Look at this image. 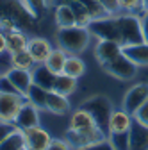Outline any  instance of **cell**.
<instances>
[{
  "mask_svg": "<svg viewBox=\"0 0 148 150\" xmlns=\"http://www.w3.org/2000/svg\"><path fill=\"white\" fill-rule=\"evenodd\" d=\"M89 41H91V32L87 27L71 25V27H63L57 30L59 48H63L68 55L82 54L89 47Z\"/></svg>",
  "mask_w": 148,
  "mask_h": 150,
  "instance_id": "obj_1",
  "label": "cell"
},
{
  "mask_svg": "<svg viewBox=\"0 0 148 150\" xmlns=\"http://www.w3.org/2000/svg\"><path fill=\"white\" fill-rule=\"evenodd\" d=\"M80 107H84L91 116H93L97 127H100L105 134H109V118H111V112H113V104L111 100L104 95H95L87 100H84L80 104Z\"/></svg>",
  "mask_w": 148,
  "mask_h": 150,
  "instance_id": "obj_2",
  "label": "cell"
},
{
  "mask_svg": "<svg viewBox=\"0 0 148 150\" xmlns=\"http://www.w3.org/2000/svg\"><path fill=\"white\" fill-rule=\"evenodd\" d=\"M116 23L120 29V36H121V45L128 47V45H137L143 43V32H141V22L139 18L134 14H121L116 18Z\"/></svg>",
  "mask_w": 148,
  "mask_h": 150,
  "instance_id": "obj_3",
  "label": "cell"
},
{
  "mask_svg": "<svg viewBox=\"0 0 148 150\" xmlns=\"http://www.w3.org/2000/svg\"><path fill=\"white\" fill-rule=\"evenodd\" d=\"M64 139L71 145L73 150L77 148H86V146H91V145H97L100 141H105L107 139V134L100 127H89V129H84V130H68Z\"/></svg>",
  "mask_w": 148,
  "mask_h": 150,
  "instance_id": "obj_4",
  "label": "cell"
},
{
  "mask_svg": "<svg viewBox=\"0 0 148 150\" xmlns=\"http://www.w3.org/2000/svg\"><path fill=\"white\" fill-rule=\"evenodd\" d=\"M87 29H89L91 36H97L98 40H109V41H116L121 45V36H120L116 18L105 16V18H98V20H91Z\"/></svg>",
  "mask_w": 148,
  "mask_h": 150,
  "instance_id": "obj_5",
  "label": "cell"
},
{
  "mask_svg": "<svg viewBox=\"0 0 148 150\" xmlns=\"http://www.w3.org/2000/svg\"><path fill=\"white\" fill-rule=\"evenodd\" d=\"M102 66L109 75H113V77H116L120 81H130L137 73V66L128 59L123 52L118 55V57H114L113 61H109V63H105Z\"/></svg>",
  "mask_w": 148,
  "mask_h": 150,
  "instance_id": "obj_6",
  "label": "cell"
},
{
  "mask_svg": "<svg viewBox=\"0 0 148 150\" xmlns=\"http://www.w3.org/2000/svg\"><path fill=\"white\" fill-rule=\"evenodd\" d=\"M25 100L20 93H0V122H14Z\"/></svg>",
  "mask_w": 148,
  "mask_h": 150,
  "instance_id": "obj_7",
  "label": "cell"
},
{
  "mask_svg": "<svg viewBox=\"0 0 148 150\" xmlns=\"http://www.w3.org/2000/svg\"><path fill=\"white\" fill-rule=\"evenodd\" d=\"M146 100H148V84H136L125 93L123 102H121V109L132 116Z\"/></svg>",
  "mask_w": 148,
  "mask_h": 150,
  "instance_id": "obj_8",
  "label": "cell"
},
{
  "mask_svg": "<svg viewBox=\"0 0 148 150\" xmlns=\"http://www.w3.org/2000/svg\"><path fill=\"white\" fill-rule=\"evenodd\" d=\"M6 77L11 81L13 88L23 95L27 98L30 88L34 86V81H32V70H22V68H9L6 71Z\"/></svg>",
  "mask_w": 148,
  "mask_h": 150,
  "instance_id": "obj_9",
  "label": "cell"
},
{
  "mask_svg": "<svg viewBox=\"0 0 148 150\" xmlns=\"http://www.w3.org/2000/svg\"><path fill=\"white\" fill-rule=\"evenodd\" d=\"M20 130H27V129H32V127H38L39 125V109L36 107L32 102L25 100L23 105L20 107L18 115L13 122Z\"/></svg>",
  "mask_w": 148,
  "mask_h": 150,
  "instance_id": "obj_10",
  "label": "cell"
},
{
  "mask_svg": "<svg viewBox=\"0 0 148 150\" xmlns=\"http://www.w3.org/2000/svg\"><path fill=\"white\" fill-rule=\"evenodd\" d=\"M23 136H25V150H47L52 141L50 134L39 125L23 130Z\"/></svg>",
  "mask_w": 148,
  "mask_h": 150,
  "instance_id": "obj_11",
  "label": "cell"
},
{
  "mask_svg": "<svg viewBox=\"0 0 148 150\" xmlns=\"http://www.w3.org/2000/svg\"><path fill=\"white\" fill-rule=\"evenodd\" d=\"M128 141H130V150H148V127L132 118L128 129Z\"/></svg>",
  "mask_w": 148,
  "mask_h": 150,
  "instance_id": "obj_12",
  "label": "cell"
},
{
  "mask_svg": "<svg viewBox=\"0 0 148 150\" xmlns=\"http://www.w3.org/2000/svg\"><path fill=\"white\" fill-rule=\"evenodd\" d=\"M27 50L32 55L36 64H43L47 61V57H48V54L52 52V45L48 43V40H45V38L34 36V38H29Z\"/></svg>",
  "mask_w": 148,
  "mask_h": 150,
  "instance_id": "obj_13",
  "label": "cell"
},
{
  "mask_svg": "<svg viewBox=\"0 0 148 150\" xmlns=\"http://www.w3.org/2000/svg\"><path fill=\"white\" fill-rule=\"evenodd\" d=\"M123 47L116 41H109V40H98L97 47H95V57L105 64L109 61H113L114 57H118V55L121 54Z\"/></svg>",
  "mask_w": 148,
  "mask_h": 150,
  "instance_id": "obj_14",
  "label": "cell"
},
{
  "mask_svg": "<svg viewBox=\"0 0 148 150\" xmlns=\"http://www.w3.org/2000/svg\"><path fill=\"white\" fill-rule=\"evenodd\" d=\"M47 111L52 112V115H57V116L68 115L70 112L68 97L59 95V93H55V91H48V95H47Z\"/></svg>",
  "mask_w": 148,
  "mask_h": 150,
  "instance_id": "obj_15",
  "label": "cell"
},
{
  "mask_svg": "<svg viewBox=\"0 0 148 150\" xmlns=\"http://www.w3.org/2000/svg\"><path fill=\"white\" fill-rule=\"evenodd\" d=\"M95 120L84 107H79L71 112L70 116V123H68V130H84L89 127H95Z\"/></svg>",
  "mask_w": 148,
  "mask_h": 150,
  "instance_id": "obj_16",
  "label": "cell"
},
{
  "mask_svg": "<svg viewBox=\"0 0 148 150\" xmlns=\"http://www.w3.org/2000/svg\"><path fill=\"white\" fill-rule=\"evenodd\" d=\"M128 59L136 66H148V43H137V45H128L121 50Z\"/></svg>",
  "mask_w": 148,
  "mask_h": 150,
  "instance_id": "obj_17",
  "label": "cell"
},
{
  "mask_svg": "<svg viewBox=\"0 0 148 150\" xmlns=\"http://www.w3.org/2000/svg\"><path fill=\"white\" fill-rule=\"evenodd\" d=\"M130 123H132V116L123 109H116L111 112L109 118V132H125V130L130 129Z\"/></svg>",
  "mask_w": 148,
  "mask_h": 150,
  "instance_id": "obj_18",
  "label": "cell"
},
{
  "mask_svg": "<svg viewBox=\"0 0 148 150\" xmlns=\"http://www.w3.org/2000/svg\"><path fill=\"white\" fill-rule=\"evenodd\" d=\"M32 81L36 86H39L47 91H52L54 88V81H55V75L45 66V64H39V66H34L32 68Z\"/></svg>",
  "mask_w": 148,
  "mask_h": 150,
  "instance_id": "obj_19",
  "label": "cell"
},
{
  "mask_svg": "<svg viewBox=\"0 0 148 150\" xmlns=\"http://www.w3.org/2000/svg\"><path fill=\"white\" fill-rule=\"evenodd\" d=\"M68 54L63 48H52V52L48 54L47 61L43 63L54 75H61L64 71V63H66Z\"/></svg>",
  "mask_w": 148,
  "mask_h": 150,
  "instance_id": "obj_20",
  "label": "cell"
},
{
  "mask_svg": "<svg viewBox=\"0 0 148 150\" xmlns=\"http://www.w3.org/2000/svg\"><path fill=\"white\" fill-rule=\"evenodd\" d=\"M55 23H57L59 29L77 25L75 13H73L71 6H70L68 2H63V4H59L57 7H55Z\"/></svg>",
  "mask_w": 148,
  "mask_h": 150,
  "instance_id": "obj_21",
  "label": "cell"
},
{
  "mask_svg": "<svg viewBox=\"0 0 148 150\" xmlns=\"http://www.w3.org/2000/svg\"><path fill=\"white\" fill-rule=\"evenodd\" d=\"M6 40H7V52H18V50H25L27 43H29V38L20 30V29H11L6 30Z\"/></svg>",
  "mask_w": 148,
  "mask_h": 150,
  "instance_id": "obj_22",
  "label": "cell"
},
{
  "mask_svg": "<svg viewBox=\"0 0 148 150\" xmlns=\"http://www.w3.org/2000/svg\"><path fill=\"white\" fill-rule=\"evenodd\" d=\"M75 89H77V79L68 77V75H64V73L55 75L52 91L59 93V95H64V97H70L71 93H75Z\"/></svg>",
  "mask_w": 148,
  "mask_h": 150,
  "instance_id": "obj_23",
  "label": "cell"
},
{
  "mask_svg": "<svg viewBox=\"0 0 148 150\" xmlns=\"http://www.w3.org/2000/svg\"><path fill=\"white\" fill-rule=\"evenodd\" d=\"M86 71V63L79 57V55H68L66 57V63H64V75L68 77H73V79H80Z\"/></svg>",
  "mask_w": 148,
  "mask_h": 150,
  "instance_id": "obj_24",
  "label": "cell"
},
{
  "mask_svg": "<svg viewBox=\"0 0 148 150\" xmlns=\"http://www.w3.org/2000/svg\"><path fill=\"white\" fill-rule=\"evenodd\" d=\"M25 148V136L23 130L16 129L0 143V150H23Z\"/></svg>",
  "mask_w": 148,
  "mask_h": 150,
  "instance_id": "obj_25",
  "label": "cell"
},
{
  "mask_svg": "<svg viewBox=\"0 0 148 150\" xmlns=\"http://www.w3.org/2000/svg\"><path fill=\"white\" fill-rule=\"evenodd\" d=\"M11 64L13 68H22V70H32L36 66L32 55L29 54V50H18V52H13L11 54Z\"/></svg>",
  "mask_w": 148,
  "mask_h": 150,
  "instance_id": "obj_26",
  "label": "cell"
},
{
  "mask_svg": "<svg viewBox=\"0 0 148 150\" xmlns=\"http://www.w3.org/2000/svg\"><path fill=\"white\" fill-rule=\"evenodd\" d=\"M64 2H68L73 9V13H75V20H77V25L80 27H87L91 23V20H93V16L89 14V11L84 7V4H80L79 0H64Z\"/></svg>",
  "mask_w": 148,
  "mask_h": 150,
  "instance_id": "obj_27",
  "label": "cell"
},
{
  "mask_svg": "<svg viewBox=\"0 0 148 150\" xmlns=\"http://www.w3.org/2000/svg\"><path fill=\"white\" fill-rule=\"evenodd\" d=\"M47 95H48V91L47 89H43V88H39V86H32L30 88V91H29V95H27V100L29 102H32L38 109H45L47 111Z\"/></svg>",
  "mask_w": 148,
  "mask_h": 150,
  "instance_id": "obj_28",
  "label": "cell"
},
{
  "mask_svg": "<svg viewBox=\"0 0 148 150\" xmlns=\"http://www.w3.org/2000/svg\"><path fill=\"white\" fill-rule=\"evenodd\" d=\"M107 141L114 150H130V141H128V130L125 132H109Z\"/></svg>",
  "mask_w": 148,
  "mask_h": 150,
  "instance_id": "obj_29",
  "label": "cell"
},
{
  "mask_svg": "<svg viewBox=\"0 0 148 150\" xmlns=\"http://www.w3.org/2000/svg\"><path fill=\"white\" fill-rule=\"evenodd\" d=\"M20 2L25 6V9L38 20L41 18L47 11V0H20Z\"/></svg>",
  "mask_w": 148,
  "mask_h": 150,
  "instance_id": "obj_30",
  "label": "cell"
},
{
  "mask_svg": "<svg viewBox=\"0 0 148 150\" xmlns=\"http://www.w3.org/2000/svg\"><path fill=\"white\" fill-rule=\"evenodd\" d=\"M116 6H118V9H121V11L132 13V11L141 9V0H116Z\"/></svg>",
  "mask_w": 148,
  "mask_h": 150,
  "instance_id": "obj_31",
  "label": "cell"
},
{
  "mask_svg": "<svg viewBox=\"0 0 148 150\" xmlns=\"http://www.w3.org/2000/svg\"><path fill=\"white\" fill-rule=\"evenodd\" d=\"M132 118L134 120H137L139 123H143V125H146L148 127V100L134 112V115H132Z\"/></svg>",
  "mask_w": 148,
  "mask_h": 150,
  "instance_id": "obj_32",
  "label": "cell"
},
{
  "mask_svg": "<svg viewBox=\"0 0 148 150\" xmlns=\"http://www.w3.org/2000/svg\"><path fill=\"white\" fill-rule=\"evenodd\" d=\"M18 127L13 123V122H0V143H2L13 130H16Z\"/></svg>",
  "mask_w": 148,
  "mask_h": 150,
  "instance_id": "obj_33",
  "label": "cell"
},
{
  "mask_svg": "<svg viewBox=\"0 0 148 150\" xmlns=\"http://www.w3.org/2000/svg\"><path fill=\"white\" fill-rule=\"evenodd\" d=\"M47 150H73L66 139H52Z\"/></svg>",
  "mask_w": 148,
  "mask_h": 150,
  "instance_id": "obj_34",
  "label": "cell"
},
{
  "mask_svg": "<svg viewBox=\"0 0 148 150\" xmlns=\"http://www.w3.org/2000/svg\"><path fill=\"white\" fill-rule=\"evenodd\" d=\"M139 22H141V32H143V40L144 43H148V9L143 11L141 18H139Z\"/></svg>",
  "mask_w": 148,
  "mask_h": 150,
  "instance_id": "obj_35",
  "label": "cell"
},
{
  "mask_svg": "<svg viewBox=\"0 0 148 150\" xmlns=\"http://www.w3.org/2000/svg\"><path fill=\"white\" fill-rule=\"evenodd\" d=\"M77 150H114L113 146L109 145V141H100L97 145H91V146H86V148H77Z\"/></svg>",
  "mask_w": 148,
  "mask_h": 150,
  "instance_id": "obj_36",
  "label": "cell"
},
{
  "mask_svg": "<svg viewBox=\"0 0 148 150\" xmlns=\"http://www.w3.org/2000/svg\"><path fill=\"white\" fill-rule=\"evenodd\" d=\"M98 2L109 11V13H113V11H116L118 9V6H116V0H98Z\"/></svg>",
  "mask_w": 148,
  "mask_h": 150,
  "instance_id": "obj_37",
  "label": "cell"
},
{
  "mask_svg": "<svg viewBox=\"0 0 148 150\" xmlns=\"http://www.w3.org/2000/svg\"><path fill=\"white\" fill-rule=\"evenodd\" d=\"M7 52V40H6V32L0 30V54Z\"/></svg>",
  "mask_w": 148,
  "mask_h": 150,
  "instance_id": "obj_38",
  "label": "cell"
},
{
  "mask_svg": "<svg viewBox=\"0 0 148 150\" xmlns=\"http://www.w3.org/2000/svg\"><path fill=\"white\" fill-rule=\"evenodd\" d=\"M141 9H143V11L148 9V0H141Z\"/></svg>",
  "mask_w": 148,
  "mask_h": 150,
  "instance_id": "obj_39",
  "label": "cell"
},
{
  "mask_svg": "<svg viewBox=\"0 0 148 150\" xmlns=\"http://www.w3.org/2000/svg\"><path fill=\"white\" fill-rule=\"evenodd\" d=\"M23 150H25V148H23Z\"/></svg>",
  "mask_w": 148,
  "mask_h": 150,
  "instance_id": "obj_40",
  "label": "cell"
}]
</instances>
